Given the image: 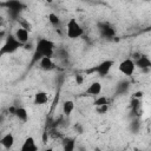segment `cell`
I'll return each instance as SVG.
<instances>
[{"instance_id": "obj_13", "label": "cell", "mask_w": 151, "mask_h": 151, "mask_svg": "<svg viewBox=\"0 0 151 151\" xmlns=\"http://www.w3.org/2000/svg\"><path fill=\"white\" fill-rule=\"evenodd\" d=\"M13 34H14V37H15L24 46L28 42V39H29V31H27L26 28L19 26V27L15 29V32H14Z\"/></svg>"}, {"instance_id": "obj_1", "label": "cell", "mask_w": 151, "mask_h": 151, "mask_svg": "<svg viewBox=\"0 0 151 151\" xmlns=\"http://www.w3.org/2000/svg\"><path fill=\"white\" fill-rule=\"evenodd\" d=\"M54 53H55V44L51 39L39 38L35 42L29 65L33 66L34 64H38V61L44 57H52L53 58Z\"/></svg>"}, {"instance_id": "obj_22", "label": "cell", "mask_w": 151, "mask_h": 151, "mask_svg": "<svg viewBox=\"0 0 151 151\" xmlns=\"http://www.w3.org/2000/svg\"><path fill=\"white\" fill-rule=\"evenodd\" d=\"M133 98H136V99H140V98H143V92H142V91L136 92V93L133 94Z\"/></svg>"}, {"instance_id": "obj_2", "label": "cell", "mask_w": 151, "mask_h": 151, "mask_svg": "<svg viewBox=\"0 0 151 151\" xmlns=\"http://www.w3.org/2000/svg\"><path fill=\"white\" fill-rule=\"evenodd\" d=\"M21 47H24V45L14 37L13 33H9V34L6 35L5 41L0 46V58H2L5 55L13 54L17 51H19Z\"/></svg>"}, {"instance_id": "obj_7", "label": "cell", "mask_w": 151, "mask_h": 151, "mask_svg": "<svg viewBox=\"0 0 151 151\" xmlns=\"http://www.w3.org/2000/svg\"><path fill=\"white\" fill-rule=\"evenodd\" d=\"M98 27V31H99V34L106 39H111V38H114L117 32H116V28L114 26H112L111 24L106 22V21H100L98 22L97 25Z\"/></svg>"}, {"instance_id": "obj_3", "label": "cell", "mask_w": 151, "mask_h": 151, "mask_svg": "<svg viewBox=\"0 0 151 151\" xmlns=\"http://www.w3.org/2000/svg\"><path fill=\"white\" fill-rule=\"evenodd\" d=\"M0 7H4L13 20L19 19L20 13L26 8V5L21 0H5L0 2Z\"/></svg>"}, {"instance_id": "obj_5", "label": "cell", "mask_w": 151, "mask_h": 151, "mask_svg": "<svg viewBox=\"0 0 151 151\" xmlns=\"http://www.w3.org/2000/svg\"><path fill=\"white\" fill-rule=\"evenodd\" d=\"M66 35L68 39H79L84 34V28L76 18H70L66 22Z\"/></svg>"}, {"instance_id": "obj_10", "label": "cell", "mask_w": 151, "mask_h": 151, "mask_svg": "<svg viewBox=\"0 0 151 151\" xmlns=\"http://www.w3.org/2000/svg\"><path fill=\"white\" fill-rule=\"evenodd\" d=\"M37 65L39 66L40 70H42L45 72H50V71H53L55 68V64H54L52 57H44V58H41L38 61Z\"/></svg>"}, {"instance_id": "obj_21", "label": "cell", "mask_w": 151, "mask_h": 151, "mask_svg": "<svg viewBox=\"0 0 151 151\" xmlns=\"http://www.w3.org/2000/svg\"><path fill=\"white\" fill-rule=\"evenodd\" d=\"M97 112L99 114H103V113H106L109 111V104H104V105H100V106H97L96 107Z\"/></svg>"}, {"instance_id": "obj_20", "label": "cell", "mask_w": 151, "mask_h": 151, "mask_svg": "<svg viewBox=\"0 0 151 151\" xmlns=\"http://www.w3.org/2000/svg\"><path fill=\"white\" fill-rule=\"evenodd\" d=\"M127 88H129V83H126V81L123 83L122 81L117 85V93H124V92L127 91Z\"/></svg>"}, {"instance_id": "obj_16", "label": "cell", "mask_w": 151, "mask_h": 151, "mask_svg": "<svg viewBox=\"0 0 151 151\" xmlns=\"http://www.w3.org/2000/svg\"><path fill=\"white\" fill-rule=\"evenodd\" d=\"M74 107H76V105H74V101L73 100H65L64 103H63V113L66 116V117H68V116H71L72 114V112L74 111Z\"/></svg>"}, {"instance_id": "obj_9", "label": "cell", "mask_w": 151, "mask_h": 151, "mask_svg": "<svg viewBox=\"0 0 151 151\" xmlns=\"http://www.w3.org/2000/svg\"><path fill=\"white\" fill-rule=\"evenodd\" d=\"M9 112L21 123H26L28 120V118H29L28 111L24 106H13V107L9 109Z\"/></svg>"}, {"instance_id": "obj_6", "label": "cell", "mask_w": 151, "mask_h": 151, "mask_svg": "<svg viewBox=\"0 0 151 151\" xmlns=\"http://www.w3.org/2000/svg\"><path fill=\"white\" fill-rule=\"evenodd\" d=\"M136 68H137V67H136L134 61H133L132 58H126V59L122 60V61L119 63V65H118V71H119L122 74L126 76V77L133 76L134 72H136Z\"/></svg>"}, {"instance_id": "obj_14", "label": "cell", "mask_w": 151, "mask_h": 151, "mask_svg": "<svg viewBox=\"0 0 151 151\" xmlns=\"http://www.w3.org/2000/svg\"><path fill=\"white\" fill-rule=\"evenodd\" d=\"M48 94L47 92L45 91H38L34 93V97H33V104L34 105H38V106H41V105H45L48 103Z\"/></svg>"}, {"instance_id": "obj_15", "label": "cell", "mask_w": 151, "mask_h": 151, "mask_svg": "<svg viewBox=\"0 0 151 151\" xmlns=\"http://www.w3.org/2000/svg\"><path fill=\"white\" fill-rule=\"evenodd\" d=\"M14 143H15V138H14L13 133H11V132L5 133V134L0 138V144L2 145V147L7 149V150L12 149L13 145H14Z\"/></svg>"}, {"instance_id": "obj_23", "label": "cell", "mask_w": 151, "mask_h": 151, "mask_svg": "<svg viewBox=\"0 0 151 151\" xmlns=\"http://www.w3.org/2000/svg\"><path fill=\"white\" fill-rule=\"evenodd\" d=\"M76 80H77L78 84H81V83H83V77H81L80 74H77V76H76Z\"/></svg>"}, {"instance_id": "obj_11", "label": "cell", "mask_w": 151, "mask_h": 151, "mask_svg": "<svg viewBox=\"0 0 151 151\" xmlns=\"http://www.w3.org/2000/svg\"><path fill=\"white\" fill-rule=\"evenodd\" d=\"M101 90H103V86L99 81H92L85 90L84 94L88 96V97H97L101 93Z\"/></svg>"}, {"instance_id": "obj_19", "label": "cell", "mask_w": 151, "mask_h": 151, "mask_svg": "<svg viewBox=\"0 0 151 151\" xmlns=\"http://www.w3.org/2000/svg\"><path fill=\"white\" fill-rule=\"evenodd\" d=\"M104 104H109V100H107V97H105V96H101V94H99V96H97V97H94V100H93V106H100V105H104Z\"/></svg>"}, {"instance_id": "obj_8", "label": "cell", "mask_w": 151, "mask_h": 151, "mask_svg": "<svg viewBox=\"0 0 151 151\" xmlns=\"http://www.w3.org/2000/svg\"><path fill=\"white\" fill-rule=\"evenodd\" d=\"M132 59L134 61V65L137 68L140 70H149L151 67V60L147 55L142 54V53H134L132 54Z\"/></svg>"}, {"instance_id": "obj_4", "label": "cell", "mask_w": 151, "mask_h": 151, "mask_svg": "<svg viewBox=\"0 0 151 151\" xmlns=\"http://www.w3.org/2000/svg\"><path fill=\"white\" fill-rule=\"evenodd\" d=\"M113 65H114V60L106 59V60H103L99 64H97V65L87 68L85 71V73L86 74H93V73H96L98 77H106L110 73V71L113 67Z\"/></svg>"}, {"instance_id": "obj_18", "label": "cell", "mask_w": 151, "mask_h": 151, "mask_svg": "<svg viewBox=\"0 0 151 151\" xmlns=\"http://www.w3.org/2000/svg\"><path fill=\"white\" fill-rule=\"evenodd\" d=\"M76 147V142L73 138H65L63 140V149L65 151H73Z\"/></svg>"}, {"instance_id": "obj_12", "label": "cell", "mask_w": 151, "mask_h": 151, "mask_svg": "<svg viewBox=\"0 0 151 151\" xmlns=\"http://www.w3.org/2000/svg\"><path fill=\"white\" fill-rule=\"evenodd\" d=\"M20 150L21 151H37L38 150V144H37L34 137H32V136L26 137L22 142V145L20 146Z\"/></svg>"}, {"instance_id": "obj_24", "label": "cell", "mask_w": 151, "mask_h": 151, "mask_svg": "<svg viewBox=\"0 0 151 151\" xmlns=\"http://www.w3.org/2000/svg\"><path fill=\"white\" fill-rule=\"evenodd\" d=\"M1 21H2V18H1V17H0V24H1Z\"/></svg>"}, {"instance_id": "obj_17", "label": "cell", "mask_w": 151, "mask_h": 151, "mask_svg": "<svg viewBox=\"0 0 151 151\" xmlns=\"http://www.w3.org/2000/svg\"><path fill=\"white\" fill-rule=\"evenodd\" d=\"M47 19H48V22L51 24V26H53L54 28H59L60 25H61V19L59 18V15H57L55 13H50L47 15Z\"/></svg>"}]
</instances>
